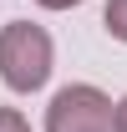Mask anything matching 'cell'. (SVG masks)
Segmentation results:
<instances>
[{"instance_id":"277c9868","label":"cell","mask_w":127,"mask_h":132,"mask_svg":"<svg viewBox=\"0 0 127 132\" xmlns=\"http://www.w3.org/2000/svg\"><path fill=\"white\" fill-rule=\"evenodd\" d=\"M0 132H31V122H26L15 107H0Z\"/></svg>"},{"instance_id":"8992f818","label":"cell","mask_w":127,"mask_h":132,"mask_svg":"<svg viewBox=\"0 0 127 132\" xmlns=\"http://www.w3.org/2000/svg\"><path fill=\"white\" fill-rule=\"evenodd\" d=\"M36 5H46V10H66V5H81V0H36Z\"/></svg>"},{"instance_id":"6da1fadb","label":"cell","mask_w":127,"mask_h":132,"mask_svg":"<svg viewBox=\"0 0 127 132\" xmlns=\"http://www.w3.org/2000/svg\"><path fill=\"white\" fill-rule=\"evenodd\" d=\"M51 36L31 20H10L0 31V81L10 92H36L51 76Z\"/></svg>"},{"instance_id":"7a4b0ae2","label":"cell","mask_w":127,"mask_h":132,"mask_svg":"<svg viewBox=\"0 0 127 132\" xmlns=\"http://www.w3.org/2000/svg\"><path fill=\"white\" fill-rule=\"evenodd\" d=\"M46 132H112V97L97 86H61L51 97Z\"/></svg>"},{"instance_id":"5b68a950","label":"cell","mask_w":127,"mask_h":132,"mask_svg":"<svg viewBox=\"0 0 127 132\" xmlns=\"http://www.w3.org/2000/svg\"><path fill=\"white\" fill-rule=\"evenodd\" d=\"M112 132H127V97L112 107Z\"/></svg>"},{"instance_id":"3957f363","label":"cell","mask_w":127,"mask_h":132,"mask_svg":"<svg viewBox=\"0 0 127 132\" xmlns=\"http://www.w3.org/2000/svg\"><path fill=\"white\" fill-rule=\"evenodd\" d=\"M107 31L117 36V41H127V0H107Z\"/></svg>"}]
</instances>
